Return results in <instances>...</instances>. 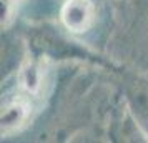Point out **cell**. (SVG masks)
<instances>
[{"instance_id":"6da1fadb","label":"cell","mask_w":148,"mask_h":143,"mask_svg":"<svg viewBox=\"0 0 148 143\" xmlns=\"http://www.w3.org/2000/svg\"><path fill=\"white\" fill-rule=\"evenodd\" d=\"M63 22L70 30L83 32L93 22V7L88 0H68L63 8Z\"/></svg>"}]
</instances>
